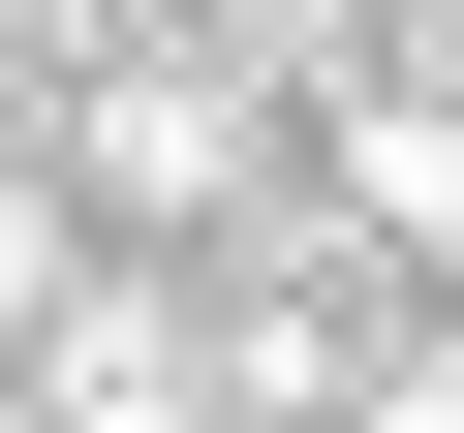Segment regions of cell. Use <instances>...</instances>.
<instances>
[{"instance_id": "6da1fadb", "label": "cell", "mask_w": 464, "mask_h": 433, "mask_svg": "<svg viewBox=\"0 0 464 433\" xmlns=\"http://www.w3.org/2000/svg\"><path fill=\"white\" fill-rule=\"evenodd\" d=\"M63 155H93V216H217V186L279 155V63H248V32H155V63L63 93Z\"/></svg>"}, {"instance_id": "7a4b0ae2", "label": "cell", "mask_w": 464, "mask_h": 433, "mask_svg": "<svg viewBox=\"0 0 464 433\" xmlns=\"http://www.w3.org/2000/svg\"><path fill=\"white\" fill-rule=\"evenodd\" d=\"M0 371H32V433H217V341H186V279H63Z\"/></svg>"}, {"instance_id": "3957f363", "label": "cell", "mask_w": 464, "mask_h": 433, "mask_svg": "<svg viewBox=\"0 0 464 433\" xmlns=\"http://www.w3.org/2000/svg\"><path fill=\"white\" fill-rule=\"evenodd\" d=\"M341 186H372V248L464 279V63H372V93H341Z\"/></svg>"}, {"instance_id": "277c9868", "label": "cell", "mask_w": 464, "mask_h": 433, "mask_svg": "<svg viewBox=\"0 0 464 433\" xmlns=\"http://www.w3.org/2000/svg\"><path fill=\"white\" fill-rule=\"evenodd\" d=\"M63 279H93V216H63V186H32V155H0V341H32V310H63Z\"/></svg>"}, {"instance_id": "5b68a950", "label": "cell", "mask_w": 464, "mask_h": 433, "mask_svg": "<svg viewBox=\"0 0 464 433\" xmlns=\"http://www.w3.org/2000/svg\"><path fill=\"white\" fill-rule=\"evenodd\" d=\"M341 433H464V341H402V371H372V402H341Z\"/></svg>"}, {"instance_id": "8992f818", "label": "cell", "mask_w": 464, "mask_h": 433, "mask_svg": "<svg viewBox=\"0 0 464 433\" xmlns=\"http://www.w3.org/2000/svg\"><path fill=\"white\" fill-rule=\"evenodd\" d=\"M0 433H32V371H0Z\"/></svg>"}]
</instances>
